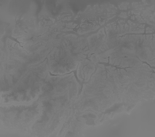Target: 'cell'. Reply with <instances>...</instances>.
I'll return each instance as SVG.
<instances>
[{"mask_svg": "<svg viewBox=\"0 0 155 137\" xmlns=\"http://www.w3.org/2000/svg\"><path fill=\"white\" fill-rule=\"evenodd\" d=\"M97 68L90 83L85 85L79 96V102L86 105L87 109L93 108L98 111H104L123 99L133 101L131 94V84L128 72L111 67Z\"/></svg>", "mask_w": 155, "mask_h": 137, "instance_id": "6da1fadb", "label": "cell"}, {"mask_svg": "<svg viewBox=\"0 0 155 137\" xmlns=\"http://www.w3.org/2000/svg\"><path fill=\"white\" fill-rule=\"evenodd\" d=\"M88 55V46L84 38L71 34L57 40L47 56L49 72L62 75L75 70Z\"/></svg>", "mask_w": 155, "mask_h": 137, "instance_id": "7a4b0ae2", "label": "cell"}, {"mask_svg": "<svg viewBox=\"0 0 155 137\" xmlns=\"http://www.w3.org/2000/svg\"><path fill=\"white\" fill-rule=\"evenodd\" d=\"M49 72L47 58L40 65L31 67L16 86L1 93V104L35 101L42 93Z\"/></svg>", "mask_w": 155, "mask_h": 137, "instance_id": "3957f363", "label": "cell"}, {"mask_svg": "<svg viewBox=\"0 0 155 137\" xmlns=\"http://www.w3.org/2000/svg\"><path fill=\"white\" fill-rule=\"evenodd\" d=\"M41 106L39 98L30 102L3 103L1 105V122L3 126L21 130L31 128L40 116Z\"/></svg>", "mask_w": 155, "mask_h": 137, "instance_id": "277c9868", "label": "cell"}, {"mask_svg": "<svg viewBox=\"0 0 155 137\" xmlns=\"http://www.w3.org/2000/svg\"><path fill=\"white\" fill-rule=\"evenodd\" d=\"M95 63L88 60H83L78 67V77L80 81L87 82L90 79L91 74L94 72Z\"/></svg>", "mask_w": 155, "mask_h": 137, "instance_id": "5b68a950", "label": "cell"}]
</instances>
